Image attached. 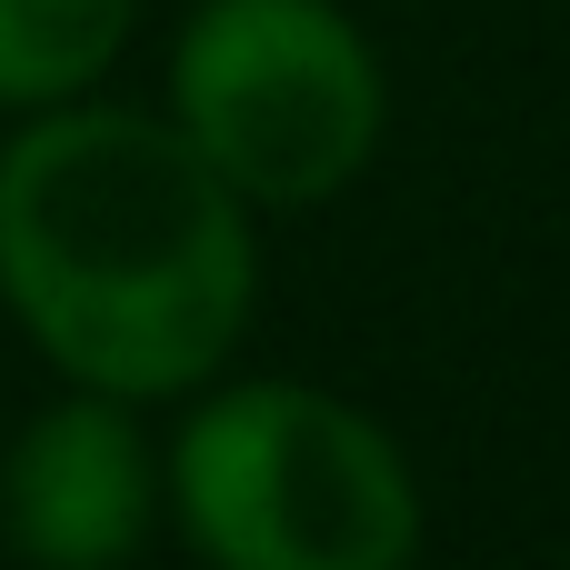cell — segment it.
Masks as SVG:
<instances>
[{
    "label": "cell",
    "instance_id": "cell-4",
    "mask_svg": "<svg viewBox=\"0 0 570 570\" xmlns=\"http://www.w3.org/2000/svg\"><path fill=\"white\" fill-rule=\"evenodd\" d=\"M160 441L140 401L60 381L0 451V541L40 570H120L160 531Z\"/></svg>",
    "mask_w": 570,
    "mask_h": 570
},
{
    "label": "cell",
    "instance_id": "cell-5",
    "mask_svg": "<svg viewBox=\"0 0 570 570\" xmlns=\"http://www.w3.org/2000/svg\"><path fill=\"white\" fill-rule=\"evenodd\" d=\"M140 30V0H0V120L90 100Z\"/></svg>",
    "mask_w": 570,
    "mask_h": 570
},
{
    "label": "cell",
    "instance_id": "cell-3",
    "mask_svg": "<svg viewBox=\"0 0 570 570\" xmlns=\"http://www.w3.org/2000/svg\"><path fill=\"white\" fill-rule=\"evenodd\" d=\"M160 110L250 210H321L381 160L391 70L341 0H200Z\"/></svg>",
    "mask_w": 570,
    "mask_h": 570
},
{
    "label": "cell",
    "instance_id": "cell-1",
    "mask_svg": "<svg viewBox=\"0 0 570 570\" xmlns=\"http://www.w3.org/2000/svg\"><path fill=\"white\" fill-rule=\"evenodd\" d=\"M0 311L80 391L190 401L261 311V210L140 100H60L0 140Z\"/></svg>",
    "mask_w": 570,
    "mask_h": 570
},
{
    "label": "cell",
    "instance_id": "cell-2",
    "mask_svg": "<svg viewBox=\"0 0 570 570\" xmlns=\"http://www.w3.org/2000/svg\"><path fill=\"white\" fill-rule=\"evenodd\" d=\"M160 511L220 570H401L421 551L411 451L321 381H210L160 461Z\"/></svg>",
    "mask_w": 570,
    "mask_h": 570
}]
</instances>
